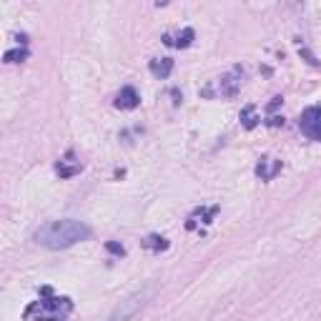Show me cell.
<instances>
[{"instance_id": "1", "label": "cell", "mask_w": 321, "mask_h": 321, "mask_svg": "<svg viewBox=\"0 0 321 321\" xmlns=\"http://www.w3.org/2000/svg\"><path fill=\"white\" fill-rule=\"evenodd\" d=\"M91 236V228L78 219H60V221H50L46 226H40L35 231V244L46 246L50 251H60L68 248L78 241H85Z\"/></svg>"}, {"instance_id": "2", "label": "cell", "mask_w": 321, "mask_h": 321, "mask_svg": "<svg viewBox=\"0 0 321 321\" xmlns=\"http://www.w3.org/2000/svg\"><path fill=\"white\" fill-rule=\"evenodd\" d=\"M71 309H73L71 298L50 296V289L43 286L40 289V301H33L25 309V319H35V321H66V316L71 314Z\"/></svg>"}, {"instance_id": "3", "label": "cell", "mask_w": 321, "mask_h": 321, "mask_svg": "<svg viewBox=\"0 0 321 321\" xmlns=\"http://www.w3.org/2000/svg\"><path fill=\"white\" fill-rule=\"evenodd\" d=\"M151 296V291H141V294H133V296H128L125 301H121V306H116V311L111 314L108 321H128V319H133L143 304H146V298Z\"/></svg>"}, {"instance_id": "4", "label": "cell", "mask_w": 321, "mask_h": 321, "mask_svg": "<svg viewBox=\"0 0 321 321\" xmlns=\"http://www.w3.org/2000/svg\"><path fill=\"white\" fill-rule=\"evenodd\" d=\"M298 128H301V133L311 141H321V105H311L301 113L298 118Z\"/></svg>"}, {"instance_id": "5", "label": "cell", "mask_w": 321, "mask_h": 321, "mask_svg": "<svg viewBox=\"0 0 321 321\" xmlns=\"http://www.w3.org/2000/svg\"><path fill=\"white\" fill-rule=\"evenodd\" d=\"M241 78H244V71L236 66L228 75H223V78L219 80V93L226 96V98H233V96L239 93V88H241Z\"/></svg>"}, {"instance_id": "6", "label": "cell", "mask_w": 321, "mask_h": 321, "mask_svg": "<svg viewBox=\"0 0 321 321\" xmlns=\"http://www.w3.org/2000/svg\"><path fill=\"white\" fill-rule=\"evenodd\" d=\"M55 171H58L60 178H71V176H75V173H80V171H83V163L75 158V153H66L55 163Z\"/></svg>"}, {"instance_id": "7", "label": "cell", "mask_w": 321, "mask_h": 321, "mask_svg": "<svg viewBox=\"0 0 321 321\" xmlns=\"http://www.w3.org/2000/svg\"><path fill=\"white\" fill-rule=\"evenodd\" d=\"M138 103H141V96L136 93V88H131V85L121 88V93L116 96V108H123V111L138 108Z\"/></svg>"}, {"instance_id": "8", "label": "cell", "mask_w": 321, "mask_h": 321, "mask_svg": "<svg viewBox=\"0 0 321 321\" xmlns=\"http://www.w3.org/2000/svg\"><path fill=\"white\" fill-rule=\"evenodd\" d=\"M281 171V161L279 158H261L259 163H256V176H259L261 181H271L276 173Z\"/></svg>"}, {"instance_id": "9", "label": "cell", "mask_w": 321, "mask_h": 321, "mask_svg": "<svg viewBox=\"0 0 321 321\" xmlns=\"http://www.w3.org/2000/svg\"><path fill=\"white\" fill-rule=\"evenodd\" d=\"M151 73L156 78L166 80L171 73H173V60H171V58H156V60H151Z\"/></svg>"}, {"instance_id": "10", "label": "cell", "mask_w": 321, "mask_h": 321, "mask_svg": "<svg viewBox=\"0 0 321 321\" xmlns=\"http://www.w3.org/2000/svg\"><path fill=\"white\" fill-rule=\"evenodd\" d=\"M216 213H219V206H211V208H198L196 213H194V216H191L188 219V228H196L198 226V219H201V223H211V219L213 216H216Z\"/></svg>"}, {"instance_id": "11", "label": "cell", "mask_w": 321, "mask_h": 321, "mask_svg": "<svg viewBox=\"0 0 321 321\" xmlns=\"http://www.w3.org/2000/svg\"><path fill=\"white\" fill-rule=\"evenodd\" d=\"M239 121H241V125L246 128V131H251V128H256L259 125V113H256V105H246V108L241 111V116H239Z\"/></svg>"}, {"instance_id": "12", "label": "cell", "mask_w": 321, "mask_h": 321, "mask_svg": "<svg viewBox=\"0 0 321 321\" xmlns=\"http://www.w3.org/2000/svg\"><path fill=\"white\" fill-rule=\"evenodd\" d=\"M143 246L158 253V251H166V248H168V241H166L163 236H156V233H153V236H148V239L143 241Z\"/></svg>"}, {"instance_id": "13", "label": "cell", "mask_w": 321, "mask_h": 321, "mask_svg": "<svg viewBox=\"0 0 321 321\" xmlns=\"http://www.w3.org/2000/svg\"><path fill=\"white\" fill-rule=\"evenodd\" d=\"M194 38H196L194 28H183V30L178 33V38H176V48H188L191 43H194Z\"/></svg>"}, {"instance_id": "14", "label": "cell", "mask_w": 321, "mask_h": 321, "mask_svg": "<svg viewBox=\"0 0 321 321\" xmlns=\"http://www.w3.org/2000/svg\"><path fill=\"white\" fill-rule=\"evenodd\" d=\"M28 58V50L25 48H18V50H8L5 53V63H20Z\"/></svg>"}, {"instance_id": "15", "label": "cell", "mask_w": 321, "mask_h": 321, "mask_svg": "<svg viewBox=\"0 0 321 321\" xmlns=\"http://www.w3.org/2000/svg\"><path fill=\"white\" fill-rule=\"evenodd\" d=\"M105 248H108L113 256H123V253H125L123 244H118V241H108V244H105Z\"/></svg>"}, {"instance_id": "16", "label": "cell", "mask_w": 321, "mask_h": 321, "mask_svg": "<svg viewBox=\"0 0 321 321\" xmlns=\"http://www.w3.org/2000/svg\"><path fill=\"white\" fill-rule=\"evenodd\" d=\"M284 103V98L281 96H276V98H271V103H269V113H273L276 108H279V105Z\"/></svg>"}, {"instance_id": "17", "label": "cell", "mask_w": 321, "mask_h": 321, "mask_svg": "<svg viewBox=\"0 0 321 321\" xmlns=\"http://www.w3.org/2000/svg\"><path fill=\"white\" fill-rule=\"evenodd\" d=\"M269 125H271V128H276V125H284V118H279V116H271V118H269Z\"/></svg>"}]
</instances>
